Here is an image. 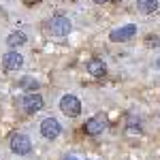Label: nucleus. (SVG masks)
Returning <instances> with one entry per match:
<instances>
[{
    "instance_id": "obj_15",
    "label": "nucleus",
    "mask_w": 160,
    "mask_h": 160,
    "mask_svg": "<svg viewBox=\"0 0 160 160\" xmlns=\"http://www.w3.org/2000/svg\"><path fill=\"white\" fill-rule=\"evenodd\" d=\"M92 2H96V4H105V2H109V0H92Z\"/></svg>"
},
{
    "instance_id": "obj_6",
    "label": "nucleus",
    "mask_w": 160,
    "mask_h": 160,
    "mask_svg": "<svg viewBox=\"0 0 160 160\" xmlns=\"http://www.w3.org/2000/svg\"><path fill=\"white\" fill-rule=\"evenodd\" d=\"M60 130H62V126L56 118H47V120L41 122V132H43L45 139H56V137L60 135Z\"/></svg>"
},
{
    "instance_id": "obj_5",
    "label": "nucleus",
    "mask_w": 160,
    "mask_h": 160,
    "mask_svg": "<svg viewBox=\"0 0 160 160\" xmlns=\"http://www.w3.org/2000/svg\"><path fill=\"white\" fill-rule=\"evenodd\" d=\"M137 34V26L135 24H128V26H122L118 30H113L109 34V38L113 43H124V41H130V38Z\"/></svg>"
},
{
    "instance_id": "obj_16",
    "label": "nucleus",
    "mask_w": 160,
    "mask_h": 160,
    "mask_svg": "<svg viewBox=\"0 0 160 160\" xmlns=\"http://www.w3.org/2000/svg\"><path fill=\"white\" fill-rule=\"evenodd\" d=\"M64 160H77V158H75V156H66Z\"/></svg>"
},
{
    "instance_id": "obj_3",
    "label": "nucleus",
    "mask_w": 160,
    "mask_h": 160,
    "mask_svg": "<svg viewBox=\"0 0 160 160\" xmlns=\"http://www.w3.org/2000/svg\"><path fill=\"white\" fill-rule=\"evenodd\" d=\"M43 105H45V102H43V96H38L37 92H28V96L22 98V109H24L26 113H37Z\"/></svg>"
},
{
    "instance_id": "obj_11",
    "label": "nucleus",
    "mask_w": 160,
    "mask_h": 160,
    "mask_svg": "<svg viewBox=\"0 0 160 160\" xmlns=\"http://www.w3.org/2000/svg\"><path fill=\"white\" fill-rule=\"evenodd\" d=\"M26 41H28V37H26L22 30H17V32H11V34H9V38H7V45L15 49V47H19V45H26Z\"/></svg>"
},
{
    "instance_id": "obj_10",
    "label": "nucleus",
    "mask_w": 160,
    "mask_h": 160,
    "mask_svg": "<svg viewBox=\"0 0 160 160\" xmlns=\"http://www.w3.org/2000/svg\"><path fill=\"white\" fill-rule=\"evenodd\" d=\"M137 9L143 15H152L158 11V0H137Z\"/></svg>"
},
{
    "instance_id": "obj_2",
    "label": "nucleus",
    "mask_w": 160,
    "mask_h": 160,
    "mask_svg": "<svg viewBox=\"0 0 160 160\" xmlns=\"http://www.w3.org/2000/svg\"><path fill=\"white\" fill-rule=\"evenodd\" d=\"M60 109H62V113H66V115H71V118H77V115L81 113V102H79L77 96L66 94V96H62V100H60Z\"/></svg>"
},
{
    "instance_id": "obj_4",
    "label": "nucleus",
    "mask_w": 160,
    "mask_h": 160,
    "mask_svg": "<svg viewBox=\"0 0 160 160\" xmlns=\"http://www.w3.org/2000/svg\"><path fill=\"white\" fill-rule=\"evenodd\" d=\"M32 149V143H30V139L26 135H13L11 137V152L13 154H19V156H24Z\"/></svg>"
},
{
    "instance_id": "obj_12",
    "label": "nucleus",
    "mask_w": 160,
    "mask_h": 160,
    "mask_svg": "<svg viewBox=\"0 0 160 160\" xmlns=\"http://www.w3.org/2000/svg\"><path fill=\"white\" fill-rule=\"evenodd\" d=\"M19 88H22L24 92H37L38 90V81L32 79V77H22V79H19Z\"/></svg>"
},
{
    "instance_id": "obj_13",
    "label": "nucleus",
    "mask_w": 160,
    "mask_h": 160,
    "mask_svg": "<svg viewBox=\"0 0 160 160\" xmlns=\"http://www.w3.org/2000/svg\"><path fill=\"white\" fill-rule=\"evenodd\" d=\"M128 130H130V132H141V124H139V120H135L132 115L128 118Z\"/></svg>"
},
{
    "instance_id": "obj_7",
    "label": "nucleus",
    "mask_w": 160,
    "mask_h": 160,
    "mask_svg": "<svg viewBox=\"0 0 160 160\" xmlns=\"http://www.w3.org/2000/svg\"><path fill=\"white\" fill-rule=\"evenodd\" d=\"M107 128V118L105 115H96V118H90L86 124H83V130L88 135H100L102 130Z\"/></svg>"
},
{
    "instance_id": "obj_17",
    "label": "nucleus",
    "mask_w": 160,
    "mask_h": 160,
    "mask_svg": "<svg viewBox=\"0 0 160 160\" xmlns=\"http://www.w3.org/2000/svg\"><path fill=\"white\" fill-rule=\"evenodd\" d=\"M113 2H120V0H113Z\"/></svg>"
},
{
    "instance_id": "obj_8",
    "label": "nucleus",
    "mask_w": 160,
    "mask_h": 160,
    "mask_svg": "<svg viewBox=\"0 0 160 160\" xmlns=\"http://www.w3.org/2000/svg\"><path fill=\"white\" fill-rule=\"evenodd\" d=\"M2 64H4V68H7V71H17V68H22L24 58H22L17 51H9V53H4Z\"/></svg>"
},
{
    "instance_id": "obj_9",
    "label": "nucleus",
    "mask_w": 160,
    "mask_h": 160,
    "mask_svg": "<svg viewBox=\"0 0 160 160\" xmlns=\"http://www.w3.org/2000/svg\"><path fill=\"white\" fill-rule=\"evenodd\" d=\"M88 73L92 75V77H102V75L107 73V64L98 58H94V60L88 62Z\"/></svg>"
},
{
    "instance_id": "obj_14",
    "label": "nucleus",
    "mask_w": 160,
    "mask_h": 160,
    "mask_svg": "<svg viewBox=\"0 0 160 160\" xmlns=\"http://www.w3.org/2000/svg\"><path fill=\"white\" fill-rule=\"evenodd\" d=\"M145 43H148V47H158L160 45V37H152V34H149V37L145 38Z\"/></svg>"
},
{
    "instance_id": "obj_1",
    "label": "nucleus",
    "mask_w": 160,
    "mask_h": 160,
    "mask_svg": "<svg viewBox=\"0 0 160 160\" xmlns=\"http://www.w3.org/2000/svg\"><path fill=\"white\" fill-rule=\"evenodd\" d=\"M71 30H73V24H71L68 17H64V15H56V17H51L49 32L53 34V37H66Z\"/></svg>"
}]
</instances>
